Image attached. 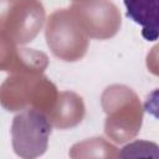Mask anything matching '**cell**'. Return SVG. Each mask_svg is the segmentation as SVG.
Listing matches in <instances>:
<instances>
[{"label": "cell", "mask_w": 159, "mask_h": 159, "mask_svg": "<svg viewBox=\"0 0 159 159\" xmlns=\"http://www.w3.org/2000/svg\"><path fill=\"white\" fill-rule=\"evenodd\" d=\"M125 15L142 27L147 41L159 39V0H123Z\"/></svg>", "instance_id": "6da1fadb"}]
</instances>
